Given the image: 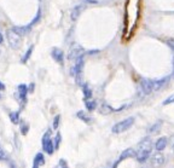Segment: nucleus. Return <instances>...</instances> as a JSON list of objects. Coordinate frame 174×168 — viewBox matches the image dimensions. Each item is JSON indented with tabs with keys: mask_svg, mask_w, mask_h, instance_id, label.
<instances>
[{
	"mask_svg": "<svg viewBox=\"0 0 174 168\" xmlns=\"http://www.w3.org/2000/svg\"><path fill=\"white\" fill-rule=\"evenodd\" d=\"M151 149H152V141L150 138H144L137 146L136 150V159L138 160V162H145L150 154H151Z\"/></svg>",
	"mask_w": 174,
	"mask_h": 168,
	"instance_id": "1",
	"label": "nucleus"
},
{
	"mask_svg": "<svg viewBox=\"0 0 174 168\" xmlns=\"http://www.w3.org/2000/svg\"><path fill=\"white\" fill-rule=\"evenodd\" d=\"M133 123H134V117H127V119L117 122L115 126H112L111 131H112V133L119 134V133H122V132L130 130L133 126Z\"/></svg>",
	"mask_w": 174,
	"mask_h": 168,
	"instance_id": "2",
	"label": "nucleus"
},
{
	"mask_svg": "<svg viewBox=\"0 0 174 168\" xmlns=\"http://www.w3.org/2000/svg\"><path fill=\"white\" fill-rule=\"evenodd\" d=\"M6 35H7V42H9V45H10L13 50H17V48L21 47V44H22V36L17 33L16 30L9 29Z\"/></svg>",
	"mask_w": 174,
	"mask_h": 168,
	"instance_id": "3",
	"label": "nucleus"
},
{
	"mask_svg": "<svg viewBox=\"0 0 174 168\" xmlns=\"http://www.w3.org/2000/svg\"><path fill=\"white\" fill-rule=\"evenodd\" d=\"M50 134H51L50 131H47V132L44 134V138H42V149H44V151L47 152L48 155H52L53 151H55V145H53L52 139L50 138Z\"/></svg>",
	"mask_w": 174,
	"mask_h": 168,
	"instance_id": "4",
	"label": "nucleus"
},
{
	"mask_svg": "<svg viewBox=\"0 0 174 168\" xmlns=\"http://www.w3.org/2000/svg\"><path fill=\"white\" fill-rule=\"evenodd\" d=\"M83 64H85L83 56H81V57H79L77 59H75V66H74V68H73V74H74L75 79L77 80V82H79V84H80V81H81V74H82Z\"/></svg>",
	"mask_w": 174,
	"mask_h": 168,
	"instance_id": "5",
	"label": "nucleus"
},
{
	"mask_svg": "<svg viewBox=\"0 0 174 168\" xmlns=\"http://www.w3.org/2000/svg\"><path fill=\"white\" fill-rule=\"evenodd\" d=\"M139 91L141 96H147L154 91L152 87V80L149 79H143L139 84Z\"/></svg>",
	"mask_w": 174,
	"mask_h": 168,
	"instance_id": "6",
	"label": "nucleus"
},
{
	"mask_svg": "<svg viewBox=\"0 0 174 168\" xmlns=\"http://www.w3.org/2000/svg\"><path fill=\"white\" fill-rule=\"evenodd\" d=\"M81 56H83V48L77 44L71 45V47L69 48V52H68V59L75 61Z\"/></svg>",
	"mask_w": 174,
	"mask_h": 168,
	"instance_id": "7",
	"label": "nucleus"
},
{
	"mask_svg": "<svg viewBox=\"0 0 174 168\" xmlns=\"http://www.w3.org/2000/svg\"><path fill=\"white\" fill-rule=\"evenodd\" d=\"M165 156L158 151V152H156V154H154L152 155V157H151V165L154 166V167H161L163 163H165Z\"/></svg>",
	"mask_w": 174,
	"mask_h": 168,
	"instance_id": "8",
	"label": "nucleus"
},
{
	"mask_svg": "<svg viewBox=\"0 0 174 168\" xmlns=\"http://www.w3.org/2000/svg\"><path fill=\"white\" fill-rule=\"evenodd\" d=\"M169 81V77H163V79H160V80H152V87H154V91H160L162 87H165Z\"/></svg>",
	"mask_w": 174,
	"mask_h": 168,
	"instance_id": "9",
	"label": "nucleus"
},
{
	"mask_svg": "<svg viewBox=\"0 0 174 168\" xmlns=\"http://www.w3.org/2000/svg\"><path fill=\"white\" fill-rule=\"evenodd\" d=\"M51 56H52V58L56 61V62H58V63H63V61H64V53H63V51L61 50V48H53L52 50V52H51Z\"/></svg>",
	"mask_w": 174,
	"mask_h": 168,
	"instance_id": "10",
	"label": "nucleus"
},
{
	"mask_svg": "<svg viewBox=\"0 0 174 168\" xmlns=\"http://www.w3.org/2000/svg\"><path fill=\"white\" fill-rule=\"evenodd\" d=\"M167 141H168V140H167L166 137H162V138L157 139V141H156V144H155V149H156L157 151H162L163 149H166Z\"/></svg>",
	"mask_w": 174,
	"mask_h": 168,
	"instance_id": "11",
	"label": "nucleus"
},
{
	"mask_svg": "<svg viewBox=\"0 0 174 168\" xmlns=\"http://www.w3.org/2000/svg\"><path fill=\"white\" fill-rule=\"evenodd\" d=\"M136 155V150H133V149H126L122 154H121V156H120V160H119V162H121L122 160H125V159H128V157H133ZM117 162V163H119Z\"/></svg>",
	"mask_w": 174,
	"mask_h": 168,
	"instance_id": "12",
	"label": "nucleus"
},
{
	"mask_svg": "<svg viewBox=\"0 0 174 168\" xmlns=\"http://www.w3.org/2000/svg\"><path fill=\"white\" fill-rule=\"evenodd\" d=\"M82 9H83V5H77L73 9V11H71V20L73 21H76L79 18L80 13L82 12Z\"/></svg>",
	"mask_w": 174,
	"mask_h": 168,
	"instance_id": "13",
	"label": "nucleus"
},
{
	"mask_svg": "<svg viewBox=\"0 0 174 168\" xmlns=\"http://www.w3.org/2000/svg\"><path fill=\"white\" fill-rule=\"evenodd\" d=\"M45 163V157H44V155L42 154H36L35 155V159H34V168L39 167V166H41V165H44Z\"/></svg>",
	"mask_w": 174,
	"mask_h": 168,
	"instance_id": "14",
	"label": "nucleus"
},
{
	"mask_svg": "<svg viewBox=\"0 0 174 168\" xmlns=\"http://www.w3.org/2000/svg\"><path fill=\"white\" fill-rule=\"evenodd\" d=\"M18 92H20V97L22 101H26V96L28 93V87L26 85H20L18 86Z\"/></svg>",
	"mask_w": 174,
	"mask_h": 168,
	"instance_id": "15",
	"label": "nucleus"
},
{
	"mask_svg": "<svg viewBox=\"0 0 174 168\" xmlns=\"http://www.w3.org/2000/svg\"><path fill=\"white\" fill-rule=\"evenodd\" d=\"M12 29L16 30L17 33L22 36L23 34H27L29 30H30V27H28V26H24V27H15V28H12Z\"/></svg>",
	"mask_w": 174,
	"mask_h": 168,
	"instance_id": "16",
	"label": "nucleus"
},
{
	"mask_svg": "<svg viewBox=\"0 0 174 168\" xmlns=\"http://www.w3.org/2000/svg\"><path fill=\"white\" fill-rule=\"evenodd\" d=\"M96 106H97L96 101H90V99H87V101H86V108H87V110L93 111V110L96 109Z\"/></svg>",
	"mask_w": 174,
	"mask_h": 168,
	"instance_id": "17",
	"label": "nucleus"
},
{
	"mask_svg": "<svg viewBox=\"0 0 174 168\" xmlns=\"http://www.w3.org/2000/svg\"><path fill=\"white\" fill-rule=\"evenodd\" d=\"M160 128H161V122H157V123H155L154 126H151V127H150L149 132H150V133H154V134H156V133L160 131Z\"/></svg>",
	"mask_w": 174,
	"mask_h": 168,
	"instance_id": "18",
	"label": "nucleus"
},
{
	"mask_svg": "<svg viewBox=\"0 0 174 168\" xmlns=\"http://www.w3.org/2000/svg\"><path fill=\"white\" fill-rule=\"evenodd\" d=\"M77 117L81 119L83 122H90V121H91V117H88L87 115H85L83 111H79V113H77Z\"/></svg>",
	"mask_w": 174,
	"mask_h": 168,
	"instance_id": "19",
	"label": "nucleus"
},
{
	"mask_svg": "<svg viewBox=\"0 0 174 168\" xmlns=\"http://www.w3.org/2000/svg\"><path fill=\"white\" fill-rule=\"evenodd\" d=\"M83 95H85V98L86 99H90L92 97V91L87 87V86H83Z\"/></svg>",
	"mask_w": 174,
	"mask_h": 168,
	"instance_id": "20",
	"label": "nucleus"
},
{
	"mask_svg": "<svg viewBox=\"0 0 174 168\" xmlns=\"http://www.w3.org/2000/svg\"><path fill=\"white\" fill-rule=\"evenodd\" d=\"M10 117H11V121H12L13 123H18V121H20V115H18V113H11V114H10Z\"/></svg>",
	"mask_w": 174,
	"mask_h": 168,
	"instance_id": "21",
	"label": "nucleus"
},
{
	"mask_svg": "<svg viewBox=\"0 0 174 168\" xmlns=\"http://www.w3.org/2000/svg\"><path fill=\"white\" fill-rule=\"evenodd\" d=\"M33 48H34L33 46H30V47H29V50L27 51V53L24 55V57H23V59H22V62H23V63H26V62L29 59V57H30V55H32V52H33Z\"/></svg>",
	"mask_w": 174,
	"mask_h": 168,
	"instance_id": "22",
	"label": "nucleus"
},
{
	"mask_svg": "<svg viewBox=\"0 0 174 168\" xmlns=\"http://www.w3.org/2000/svg\"><path fill=\"white\" fill-rule=\"evenodd\" d=\"M59 143H61V134H59V133H57L56 138H55V143H53V145H55V150H58V148H59Z\"/></svg>",
	"mask_w": 174,
	"mask_h": 168,
	"instance_id": "23",
	"label": "nucleus"
},
{
	"mask_svg": "<svg viewBox=\"0 0 174 168\" xmlns=\"http://www.w3.org/2000/svg\"><path fill=\"white\" fill-rule=\"evenodd\" d=\"M59 120H61V116L57 115V116L55 117V120H53V130H57V128H58V126H59Z\"/></svg>",
	"mask_w": 174,
	"mask_h": 168,
	"instance_id": "24",
	"label": "nucleus"
},
{
	"mask_svg": "<svg viewBox=\"0 0 174 168\" xmlns=\"http://www.w3.org/2000/svg\"><path fill=\"white\" fill-rule=\"evenodd\" d=\"M7 160V155L6 152L2 150V148L0 146V161H6Z\"/></svg>",
	"mask_w": 174,
	"mask_h": 168,
	"instance_id": "25",
	"label": "nucleus"
},
{
	"mask_svg": "<svg viewBox=\"0 0 174 168\" xmlns=\"http://www.w3.org/2000/svg\"><path fill=\"white\" fill-rule=\"evenodd\" d=\"M172 103H174V95H172V96H169L166 101L163 102V105H168V104H172Z\"/></svg>",
	"mask_w": 174,
	"mask_h": 168,
	"instance_id": "26",
	"label": "nucleus"
},
{
	"mask_svg": "<svg viewBox=\"0 0 174 168\" xmlns=\"http://www.w3.org/2000/svg\"><path fill=\"white\" fill-rule=\"evenodd\" d=\"M102 113H103V114H109V113H111V109H110V108H109V105H105V104H103V105H102Z\"/></svg>",
	"mask_w": 174,
	"mask_h": 168,
	"instance_id": "27",
	"label": "nucleus"
},
{
	"mask_svg": "<svg viewBox=\"0 0 174 168\" xmlns=\"http://www.w3.org/2000/svg\"><path fill=\"white\" fill-rule=\"evenodd\" d=\"M167 44H168V46L174 51V39H168V40H167Z\"/></svg>",
	"mask_w": 174,
	"mask_h": 168,
	"instance_id": "28",
	"label": "nucleus"
},
{
	"mask_svg": "<svg viewBox=\"0 0 174 168\" xmlns=\"http://www.w3.org/2000/svg\"><path fill=\"white\" fill-rule=\"evenodd\" d=\"M59 168H68V165H67V162L64 161V160H61L59 161V166H58Z\"/></svg>",
	"mask_w": 174,
	"mask_h": 168,
	"instance_id": "29",
	"label": "nucleus"
},
{
	"mask_svg": "<svg viewBox=\"0 0 174 168\" xmlns=\"http://www.w3.org/2000/svg\"><path fill=\"white\" fill-rule=\"evenodd\" d=\"M28 130H29V127H28L27 125H23V126H22V134H27Z\"/></svg>",
	"mask_w": 174,
	"mask_h": 168,
	"instance_id": "30",
	"label": "nucleus"
},
{
	"mask_svg": "<svg viewBox=\"0 0 174 168\" xmlns=\"http://www.w3.org/2000/svg\"><path fill=\"white\" fill-rule=\"evenodd\" d=\"M4 90H5V85L0 81V91H4Z\"/></svg>",
	"mask_w": 174,
	"mask_h": 168,
	"instance_id": "31",
	"label": "nucleus"
},
{
	"mask_svg": "<svg viewBox=\"0 0 174 168\" xmlns=\"http://www.w3.org/2000/svg\"><path fill=\"white\" fill-rule=\"evenodd\" d=\"M2 41H4V36H2V34H1V32H0V45L2 44Z\"/></svg>",
	"mask_w": 174,
	"mask_h": 168,
	"instance_id": "32",
	"label": "nucleus"
},
{
	"mask_svg": "<svg viewBox=\"0 0 174 168\" xmlns=\"http://www.w3.org/2000/svg\"><path fill=\"white\" fill-rule=\"evenodd\" d=\"M173 73H174V57H173Z\"/></svg>",
	"mask_w": 174,
	"mask_h": 168,
	"instance_id": "33",
	"label": "nucleus"
},
{
	"mask_svg": "<svg viewBox=\"0 0 174 168\" xmlns=\"http://www.w3.org/2000/svg\"><path fill=\"white\" fill-rule=\"evenodd\" d=\"M56 168H59V167H56Z\"/></svg>",
	"mask_w": 174,
	"mask_h": 168,
	"instance_id": "34",
	"label": "nucleus"
},
{
	"mask_svg": "<svg viewBox=\"0 0 174 168\" xmlns=\"http://www.w3.org/2000/svg\"><path fill=\"white\" fill-rule=\"evenodd\" d=\"M173 149H174V145H173Z\"/></svg>",
	"mask_w": 174,
	"mask_h": 168,
	"instance_id": "35",
	"label": "nucleus"
},
{
	"mask_svg": "<svg viewBox=\"0 0 174 168\" xmlns=\"http://www.w3.org/2000/svg\"><path fill=\"white\" fill-rule=\"evenodd\" d=\"M0 97H1V96H0Z\"/></svg>",
	"mask_w": 174,
	"mask_h": 168,
	"instance_id": "36",
	"label": "nucleus"
}]
</instances>
